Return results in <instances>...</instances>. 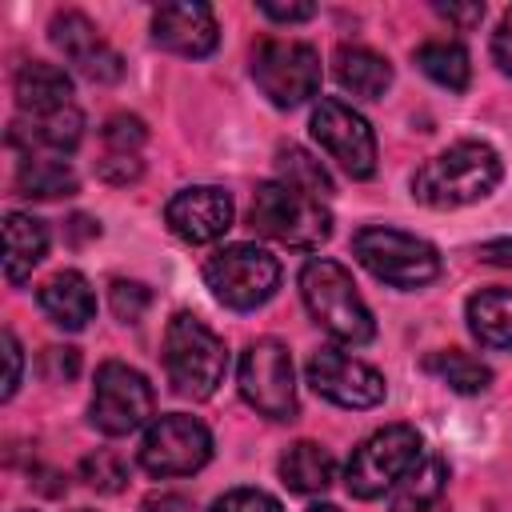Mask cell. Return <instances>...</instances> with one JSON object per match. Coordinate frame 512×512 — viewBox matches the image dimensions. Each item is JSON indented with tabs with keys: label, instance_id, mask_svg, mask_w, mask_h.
<instances>
[{
	"label": "cell",
	"instance_id": "cell-29",
	"mask_svg": "<svg viewBox=\"0 0 512 512\" xmlns=\"http://www.w3.org/2000/svg\"><path fill=\"white\" fill-rule=\"evenodd\" d=\"M80 480L88 484V488H96V492H120L124 484H128V464L112 452V448H96V452H88L84 460H80Z\"/></svg>",
	"mask_w": 512,
	"mask_h": 512
},
{
	"label": "cell",
	"instance_id": "cell-17",
	"mask_svg": "<svg viewBox=\"0 0 512 512\" xmlns=\"http://www.w3.org/2000/svg\"><path fill=\"white\" fill-rule=\"evenodd\" d=\"M40 308L56 328L76 332L96 316V292L80 272L64 268V272H56L40 284Z\"/></svg>",
	"mask_w": 512,
	"mask_h": 512
},
{
	"label": "cell",
	"instance_id": "cell-27",
	"mask_svg": "<svg viewBox=\"0 0 512 512\" xmlns=\"http://www.w3.org/2000/svg\"><path fill=\"white\" fill-rule=\"evenodd\" d=\"M424 368H428L432 376H440L452 392H464V396H476V392H484V388L492 384L488 364H480L476 356H468V352H460V348L432 352V356L424 360Z\"/></svg>",
	"mask_w": 512,
	"mask_h": 512
},
{
	"label": "cell",
	"instance_id": "cell-6",
	"mask_svg": "<svg viewBox=\"0 0 512 512\" xmlns=\"http://www.w3.org/2000/svg\"><path fill=\"white\" fill-rule=\"evenodd\" d=\"M424 460V444L420 432L408 424H388L380 432H372L348 460L344 484L356 500H376L384 492H392L416 464Z\"/></svg>",
	"mask_w": 512,
	"mask_h": 512
},
{
	"label": "cell",
	"instance_id": "cell-4",
	"mask_svg": "<svg viewBox=\"0 0 512 512\" xmlns=\"http://www.w3.org/2000/svg\"><path fill=\"white\" fill-rule=\"evenodd\" d=\"M248 220L260 236L288 248H320L332 236V212L324 208V200L300 188H288L280 180H268L256 188Z\"/></svg>",
	"mask_w": 512,
	"mask_h": 512
},
{
	"label": "cell",
	"instance_id": "cell-9",
	"mask_svg": "<svg viewBox=\"0 0 512 512\" xmlns=\"http://www.w3.org/2000/svg\"><path fill=\"white\" fill-rule=\"evenodd\" d=\"M156 412V392L148 384L144 372L120 364V360H104L96 368V388H92V424L104 436H128L136 428H144Z\"/></svg>",
	"mask_w": 512,
	"mask_h": 512
},
{
	"label": "cell",
	"instance_id": "cell-30",
	"mask_svg": "<svg viewBox=\"0 0 512 512\" xmlns=\"http://www.w3.org/2000/svg\"><path fill=\"white\" fill-rule=\"evenodd\" d=\"M144 120L140 116H112L108 124H104V144H108V152H124V156H136V148L144 144Z\"/></svg>",
	"mask_w": 512,
	"mask_h": 512
},
{
	"label": "cell",
	"instance_id": "cell-40",
	"mask_svg": "<svg viewBox=\"0 0 512 512\" xmlns=\"http://www.w3.org/2000/svg\"><path fill=\"white\" fill-rule=\"evenodd\" d=\"M308 512H340V508H336V504H312Z\"/></svg>",
	"mask_w": 512,
	"mask_h": 512
},
{
	"label": "cell",
	"instance_id": "cell-2",
	"mask_svg": "<svg viewBox=\"0 0 512 512\" xmlns=\"http://www.w3.org/2000/svg\"><path fill=\"white\" fill-rule=\"evenodd\" d=\"M300 296L304 308L312 312V320L340 344H368L376 336V320L368 312V304L360 300L348 268H340L336 260H308L300 268Z\"/></svg>",
	"mask_w": 512,
	"mask_h": 512
},
{
	"label": "cell",
	"instance_id": "cell-5",
	"mask_svg": "<svg viewBox=\"0 0 512 512\" xmlns=\"http://www.w3.org/2000/svg\"><path fill=\"white\" fill-rule=\"evenodd\" d=\"M352 252L356 260L384 284L392 288H424L440 276V256L428 240L420 236H408L400 228H388V224H372V228H360L352 236Z\"/></svg>",
	"mask_w": 512,
	"mask_h": 512
},
{
	"label": "cell",
	"instance_id": "cell-33",
	"mask_svg": "<svg viewBox=\"0 0 512 512\" xmlns=\"http://www.w3.org/2000/svg\"><path fill=\"white\" fill-rule=\"evenodd\" d=\"M208 512H280V500L260 488H232Z\"/></svg>",
	"mask_w": 512,
	"mask_h": 512
},
{
	"label": "cell",
	"instance_id": "cell-28",
	"mask_svg": "<svg viewBox=\"0 0 512 512\" xmlns=\"http://www.w3.org/2000/svg\"><path fill=\"white\" fill-rule=\"evenodd\" d=\"M276 168H280V184H288V188H300V192H308V196H332V176H328V168L312 156V152H304V148H296V144H288V148H280L276 152Z\"/></svg>",
	"mask_w": 512,
	"mask_h": 512
},
{
	"label": "cell",
	"instance_id": "cell-31",
	"mask_svg": "<svg viewBox=\"0 0 512 512\" xmlns=\"http://www.w3.org/2000/svg\"><path fill=\"white\" fill-rule=\"evenodd\" d=\"M148 304H152V292L144 284H136V280H116L112 284V312H116V320L136 324L148 312Z\"/></svg>",
	"mask_w": 512,
	"mask_h": 512
},
{
	"label": "cell",
	"instance_id": "cell-16",
	"mask_svg": "<svg viewBox=\"0 0 512 512\" xmlns=\"http://www.w3.org/2000/svg\"><path fill=\"white\" fill-rule=\"evenodd\" d=\"M152 40H156L160 48L176 52V56L200 60V56H208V52L216 48L220 32H216V16H212L208 4L184 0V4H164V8H156V16H152Z\"/></svg>",
	"mask_w": 512,
	"mask_h": 512
},
{
	"label": "cell",
	"instance_id": "cell-7",
	"mask_svg": "<svg viewBox=\"0 0 512 512\" xmlns=\"http://www.w3.org/2000/svg\"><path fill=\"white\" fill-rule=\"evenodd\" d=\"M204 284L212 288V296L232 308V312H252L260 308L276 284H280V264L272 252L256 248V244H228L216 256H208L204 264Z\"/></svg>",
	"mask_w": 512,
	"mask_h": 512
},
{
	"label": "cell",
	"instance_id": "cell-10",
	"mask_svg": "<svg viewBox=\"0 0 512 512\" xmlns=\"http://www.w3.org/2000/svg\"><path fill=\"white\" fill-rule=\"evenodd\" d=\"M240 396L268 420H292L296 416V380H292V356L280 340H256L244 348L240 368Z\"/></svg>",
	"mask_w": 512,
	"mask_h": 512
},
{
	"label": "cell",
	"instance_id": "cell-38",
	"mask_svg": "<svg viewBox=\"0 0 512 512\" xmlns=\"http://www.w3.org/2000/svg\"><path fill=\"white\" fill-rule=\"evenodd\" d=\"M436 12L448 16V20L460 24V28H472V24H480L484 4H480V0H472V4H436Z\"/></svg>",
	"mask_w": 512,
	"mask_h": 512
},
{
	"label": "cell",
	"instance_id": "cell-1",
	"mask_svg": "<svg viewBox=\"0 0 512 512\" xmlns=\"http://www.w3.org/2000/svg\"><path fill=\"white\" fill-rule=\"evenodd\" d=\"M500 184V156L480 140H460L412 176V196L428 208H460L484 200Z\"/></svg>",
	"mask_w": 512,
	"mask_h": 512
},
{
	"label": "cell",
	"instance_id": "cell-19",
	"mask_svg": "<svg viewBox=\"0 0 512 512\" xmlns=\"http://www.w3.org/2000/svg\"><path fill=\"white\" fill-rule=\"evenodd\" d=\"M84 136V116L80 108H56V112H44V116H28V120H16L8 140L16 148H24L32 156V148H48V152H72Z\"/></svg>",
	"mask_w": 512,
	"mask_h": 512
},
{
	"label": "cell",
	"instance_id": "cell-20",
	"mask_svg": "<svg viewBox=\"0 0 512 512\" xmlns=\"http://www.w3.org/2000/svg\"><path fill=\"white\" fill-rule=\"evenodd\" d=\"M332 72H336L340 88L360 100H380L392 84V64L364 44H340L332 56Z\"/></svg>",
	"mask_w": 512,
	"mask_h": 512
},
{
	"label": "cell",
	"instance_id": "cell-39",
	"mask_svg": "<svg viewBox=\"0 0 512 512\" xmlns=\"http://www.w3.org/2000/svg\"><path fill=\"white\" fill-rule=\"evenodd\" d=\"M480 260L512 268V240H488V244H480Z\"/></svg>",
	"mask_w": 512,
	"mask_h": 512
},
{
	"label": "cell",
	"instance_id": "cell-25",
	"mask_svg": "<svg viewBox=\"0 0 512 512\" xmlns=\"http://www.w3.org/2000/svg\"><path fill=\"white\" fill-rule=\"evenodd\" d=\"M76 188H80V180L64 160L28 156L16 168V192L28 196V200H60V196H72Z\"/></svg>",
	"mask_w": 512,
	"mask_h": 512
},
{
	"label": "cell",
	"instance_id": "cell-15",
	"mask_svg": "<svg viewBox=\"0 0 512 512\" xmlns=\"http://www.w3.org/2000/svg\"><path fill=\"white\" fill-rule=\"evenodd\" d=\"M48 36L88 80H96V84L120 80L124 60L104 44V36L96 32V24L84 12H56L52 24H48Z\"/></svg>",
	"mask_w": 512,
	"mask_h": 512
},
{
	"label": "cell",
	"instance_id": "cell-13",
	"mask_svg": "<svg viewBox=\"0 0 512 512\" xmlns=\"http://www.w3.org/2000/svg\"><path fill=\"white\" fill-rule=\"evenodd\" d=\"M308 384L316 396L340 404V408H376L384 400V376L368 368L364 360H352L336 348H320L308 360Z\"/></svg>",
	"mask_w": 512,
	"mask_h": 512
},
{
	"label": "cell",
	"instance_id": "cell-3",
	"mask_svg": "<svg viewBox=\"0 0 512 512\" xmlns=\"http://www.w3.org/2000/svg\"><path fill=\"white\" fill-rule=\"evenodd\" d=\"M228 368L224 340L196 316L176 312L164 332V372L168 384L188 400H208Z\"/></svg>",
	"mask_w": 512,
	"mask_h": 512
},
{
	"label": "cell",
	"instance_id": "cell-14",
	"mask_svg": "<svg viewBox=\"0 0 512 512\" xmlns=\"http://www.w3.org/2000/svg\"><path fill=\"white\" fill-rule=\"evenodd\" d=\"M164 220L184 244H212L232 228V196L212 184L184 188L168 200Z\"/></svg>",
	"mask_w": 512,
	"mask_h": 512
},
{
	"label": "cell",
	"instance_id": "cell-36",
	"mask_svg": "<svg viewBox=\"0 0 512 512\" xmlns=\"http://www.w3.org/2000/svg\"><path fill=\"white\" fill-rule=\"evenodd\" d=\"M492 56H496V64L512 76V8L500 16V28H496V36H492Z\"/></svg>",
	"mask_w": 512,
	"mask_h": 512
},
{
	"label": "cell",
	"instance_id": "cell-11",
	"mask_svg": "<svg viewBox=\"0 0 512 512\" xmlns=\"http://www.w3.org/2000/svg\"><path fill=\"white\" fill-rule=\"evenodd\" d=\"M212 456V436L196 416H160L140 444V468L148 476H192L208 464Z\"/></svg>",
	"mask_w": 512,
	"mask_h": 512
},
{
	"label": "cell",
	"instance_id": "cell-18",
	"mask_svg": "<svg viewBox=\"0 0 512 512\" xmlns=\"http://www.w3.org/2000/svg\"><path fill=\"white\" fill-rule=\"evenodd\" d=\"M12 92H16L20 112H28V116H44V112H56V108L72 104V80L64 76V68L44 64V60L20 64V72L12 80Z\"/></svg>",
	"mask_w": 512,
	"mask_h": 512
},
{
	"label": "cell",
	"instance_id": "cell-37",
	"mask_svg": "<svg viewBox=\"0 0 512 512\" xmlns=\"http://www.w3.org/2000/svg\"><path fill=\"white\" fill-rule=\"evenodd\" d=\"M4 360H8V376H4V400H12V392L20 388V364H24V356H20V344H16V336L12 332H4Z\"/></svg>",
	"mask_w": 512,
	"mask_h": 512
},
{
	"label": "cell",
	"instance_id": "cell-12",
	"mask_svg": "<svg viewBox=\"0 0 512 512\" xmlns=\"http://www.w3.org/2000/svg\"><path fill=\"white\" fill-rule=\"evenodd\" d=\"M312 136L352 180H368L376 172V136L352 104L324 96L312 112Z\"/></svg>",
	"mask_w": 512,
	"mask_h": 512
},
{
	"label": "cell",
	"instance_id": "cell-26",
	"mask_svg": "<svg viewBox=\"0 0 512 512\" xmlns=\"http://www.w3.org/2000/svg\"><path fill=\"white\" fill-rule=\"evenodd\" d=\"M416 64H420V72L428 80H436L448 92H464L468 88L472 64H468L464 44H456V40H428V44H420L416 48Z\"/></svg>",
	"mask_w": 512,
	"mask_h": 512
},
{
	"label": "cell",
	"instance_id": "cell-35",
	"mask_svg": "<svg viewBox=\"0 0 512 512\" xmlns=\"http://www.w3.org/2000/svg\"><path fill=\"white\" fill-rule=\"evenodd\" d=\"M260 12L268 20H280V24H300V20H312L316 16V4H280V0H264Z\"/></svg>",
	"mask_w": 512,
	"mask_h": 512
},
{
	"label": "cell",
	"instance_id": "cell-22",
	"mask_svg": "<svg viewBox=\"0 0 512 512\" xmlns=\"http://www.w3.org/2000/svg\"><path fill=\"white\" fill-rule=\"evenodd\" d=\"M280 480L300 492V496H316V492H328L332 480H336V460L324 444L316 440H300L292 444L284 456H280Z\"/></svg>",
	"mask_w": 512,
	"mask_h": 512
},
{
	"label": "cell",
	"instance_id": "cell-23",
	"mask_svg": "<svg viewBox=\"0 0 512 512\" xmlns=\"http://www.w3.org/2000/svg\"><path fill=\"white\" fill-rule=\"evenodd\" d=\"M444 492H448V468H444V460L428 456L396 484L392 512H448Z\"/></svg>",
	"mask_w": 512,
	"mask_h": 512
},
{
	"label": "cell",
	"instance_id": "cell-21",
	"mask_svg": "<svg viewBox=\"0 0 512 512\" xmlns=\"http://www.w3.org/2000/svg\"><path fill=\"white\" fill-rule=\"evenodd\" d=\"M48 252V232L36 216L24 212H8L4 216V276L12 284H20L24 276H32V268L44 260Z\"/></svg>",
	"mask_w": 512,
	"mask_h": 512
},
{
	"label": "cell",
	"instance_id": "cell-24",
	"mask_svg": "<svg viewBox=\"0 0 512 512\" xmlns=\"http://www.w3.org/2000/svg\"><path fill=\"white\" fill-rule=\"evenodd\" d=\"M468 328L484 348H512V292L484 288L468 300Z\"/></svg>",
	"mask_w": 512,
	"mask_h": 512
},
{
	"label": "cell",
	"instance_id": "cell-8",
	"mask_svg": "<svg viewBox=\"0 0 512 512\" xmlns=\"http://www.w3.org/2000/svg\"><path fill=\"white\" fill-rule=\"evenodd\" d=\"M252 80L276 108H296L320 88V56L304 40H260L252 52Z\"/></svg>",
	"mask_w": 512,
	"mask_h": 512
},
{
	"label": "cell",
	"instance_id": "cell-34",
	"mask_svg": "<svg viewBox=\"0 0 512 512\" xmlns=\"http://www.w3.org/2000/svg\"><path fill=\"white\" fill-rule=\"evenodd\" d=\"M96 176L108 180V184H128L140 176V160L136 156H124V152H104L96 160Z\"/></svg>",
	"mask_w": 512,
	"mask_h": 512
},
{
	"label": "cell",
	"instance_id": "cell-32",
	"mask_svg": "<svg viewBox=\"0 0 512 512\" xmlns=\"http://www.w3.org/2000/svg\"><path fill=\"white\" fill-rule=\"evenodd\" d=\"M76 372H80V352H76V348L52 344V348L40 352V376H44V380L68 384V380H76Z\"/></svg>",
	"mask_w": 512,
	"mask_h": 512
}]
</instances>
